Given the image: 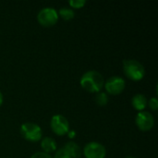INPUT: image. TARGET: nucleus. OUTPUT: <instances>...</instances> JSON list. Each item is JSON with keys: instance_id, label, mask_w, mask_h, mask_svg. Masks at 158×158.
<instances>
[{"instance_id": "obj_1", "label": "nucleus", "mask_w": 158, "mask_h": 158, "mask_svg": "<svg viewBox=\"0 0 158 158\" xmlns=\"http://www.w3.org/2000/svg\"><path fill=\"white\" fill-rule=\"evenodd\" d=\"M104 84V77L97 70H88L81 78V87L90 93H99Z\"/></svg>"}, {"instance_id": "obj_2", "label": "nucleus", "mask_w": 158, "mask_h": 158, "mask_svg": "<svg viewBox=\"0 0 158 158\" xmlns=\"http://www.w3.org/2000/svg\"><path fill=\"white\" fill-rule=\"evenodd\" d=\"M123 70L126 76L132 81H140L145 74L143 65L136 59H126L123 62Z\"/></svg>"}, {"instance_id": "obj_17", "label": "nucleus", "mask_w": 158, "mask_h": 158, "mask_svg": "<svg viewBox=\"0 0 158 158\" xmlns=\"http://www.w3.org/2000/svg\"><path fill=\"white\" fill-rule=\"evenodd\" d=\"M31 158H53L49 154H46L44 152H36L33 154Z\"/></svg>"}, {"instance_id": "obj_18", "label": "nucleus", "mask_w": 158, "mask_h": 158, "mask_svg": "<svg viewBox=\"0 0 158 158\" xmlns=\"http://www.w3.org/2000/svg\"><path fill=\"white\" fill-rule=\"evenodd\" d=\"M69 138H74L75 137V131H69Z\"/></svg>"}, {"instance_id": "obj_19", "label": "nucleus", "mask_w": 158, "mask_h": 158, "mask_svg": "<svg viewBox=\"0 0 158 158\" xmlns=\"http://www.w3.org/2000/svg\"><path fill=\"white\" fill-rule=\"evenodd\" d=\"M2 103H3V94L0 91V106L2 105Z\"/></svg>"}, {"instance_id": "obj_11", "label": "nucleus", "mask_w": 158, "mask_h": 158, "mask_svg": "<svg viewBox=\"0 0 158 158\" xmlns=\"http://www.w3.org/2000/svg\"><path fill=\"white\" fill-rule=\"evenodd\" d=\"M41 147L43 151L46 154L55 152L56 150V143L51 137H45L41 142Z\"/></svg>"}, {"instance_id": "obj_7", "label": "nucleus", "mask_w": 158, "mask_h": 158, "mask_svg": "<svg viewBox=\"0 0 158 158\" xmlns=\"http://www.w3.org/2000/svg\"><path fill=\"white\" fill-rule=\"evenodd\" d=\"M104 86L108 94H119L125 89L126 82L125 80L120 76H112L105 82Z\"/></svg>"}, {"instance_id": "obj_14", "label": "nucleus", "mask_w": 158, "mask_h": 158, "mask_svg": "<svg viewBox=\"0 0 158 158\" xmlns=\"http://www.w3.org/2000/svg\"><path fill=\"white\" fill-rule=\"evenodd\" d=\"M54 158H71V156L68 154V152L64 148H61L56 152Z\"/></svg>"}, {"instance_id": "obj_8", "label": "nucleus", "mask_w": 158, "mask_h": 158, "mask_svg": "<svg viewBox=\"0 0 158 158\" xmlns=\"http://www.w3.org/2000/svg\"><path fill=\"white\" fill-rule=\"evenodd\" d=\"M135 121L138 128L143 131L151 130L155 125L154 116L148 111H140L136 116Z\"/></svg>"}, {"instance_id": "obj_10", "label": "nucleus", "mask_w": 158, "mask_h": 158, "mask_svg": "<svg viewBox=\"0 0 158 158\" xmlns=\"http://www.w3.org/2000/svg\"><path fill=\"white\" fill-rule=\"evenodd\" d=\"M131 104L135 109H137L139 111H143L147 106V99L144 94H137L132 97Z\"/></svg>"}, {"instance_id": "obj_5", "label": "nucleus", "mask_w": 158, "mask_h": 158, "mask_svg": "<svg viewBox=\"0 0 158 158\" xmlns=\"http://www.w3.org/2000/svg\"><path fill=\"white\" fill-rule=\"evenodd\" d=\"M51 129L57 135H64L69 131V122L66 117L63 115L57 114L52 117L51 118Z\"/></svg>"}, {"instance_id": "obj_16", "label": "nucleus", "mask_w": 158, "mask_h": 158, "mask_svg": "<svg viewBox=\"0 0 158 158\" xmlns=\"http://www.w3.org/2000/svg\"><path fill=\"white\" fill-rule=\"evenodd\" d=\"M147 104H148V106H149V107L152 109V110H154V111H156V110H157L158 108V100L156 97H152L150 100H149V102H147Z\"/></svg>"}, {"instance_id": "obj_6", "label": "nucleus", "mask_w": 158, "mask_h": 158, "mask_svg": "<svg viewBox=\"0 0 158 158\" xmlns=\"http://www.w3.org/2000/svg\"><path fill=\"white\" fill-rule=\"evenodd\" d=\"M83 154L86 158H105L106 150L102 143L97 142H91L84 146Z\"/></svg>"}, {"instance_id": "obj_12", "label": "nucleus", "mask_w": 158, "mask_h": 158, "mask_svg": "<svg viewBox=\"0 0 158 158\" xmlns=\"http://www.w3.org/2000/svg\"><path fill=\"white\" fill-rule=\"evenodd\" d=\"M57 14L65 20H69V19H71L74 15H75V12L74 10L71 8V7H69V6H63L59 9V11L57 12Z\"/></svg>"}, {"instance_id": "obj_3", "label": "nucleus", "mask_w": 158, "mask_h": 158, "mask_svg": "<svg viewBox=\"0 0 158 158\" xmlns=\"http://www.w3.org/2000/svg\"><path fill=\"white\" fill-rule=\"evenodd\" d=\"M20 133L26 140L30 142H38L43 135L40 126L32 122L23 123L20 127Z\"/></svg>"}, {"instance_id": "obj_15", "label": "nucleus", "mask_w": 158, "mask_h": 158, "mask_svg": "<svg viewBox=\"0 0 158 158\" xmlns=\"http://www.w3.org/2000/svg\"><path fill=\"white\" fill-rule=\"evenodd\" d=\"M69 6L71 7H75V8H80L82 6L85 5L86 1L85 0H70L69 2Z\"/></svg>"}, {"instance_id": "obj_13", "label": "nucleus", "mask_w": 158, "mask_h": 158, "mask_svg": "<svg viewBox=\"0 0 158 158\" xmlns=\"http://www.w3.org/2000/svg\"><path fill=\"white\" fill-rule=\"evenodd\" d=\"M95 102L98 106H106L108 103V95L106 93H98L95 96Z\"/></svg>"}, {"instance_id": "obj_4", "label": "nucleus", "mask_w": 158, "mask_h": 158, "mask_svg": "<svg viewBox=\"0 0 158 158\" xmlns=\"http://www.w3.org/2000/svg\"><path fill=\"white\" fill-rule=\"evenodd\" d=\"M37 19L40 24L49 27L56 23L58 19V14L57 11L53 7H44L38 12Z\"/></svg>"}, {"instance_id": "obj_9", "label": "nucleus", "mask_w": 158, "mask_h": 158, "mask_svg": "<svg viewBox=\"0 0 158 158\" xmlns=\"http://www.w3.org/2000/svg\"><path fill=\"white\" fill-rule=\"evenodd\" d=\"M64 149L68 152V154L71 156V158H80L81 154H82L81 146L78 143H76L75 142H72V141L68 142L65 144Z\"/></svg>"}, {"instance_id": "obj_20", "label": "nucleus", "mask_w": 158, "mask_h": 158, "mask_svg": "<svg viewBox=\"0 0 158 158\" xmlns=\"http://www.w3.org/2000/svg\"><path fill=\"white\" fill-rule=\"evenodd\" d=\"M126 158H135V157H133V156H127Z\"/></svg>"}]
</instances>
